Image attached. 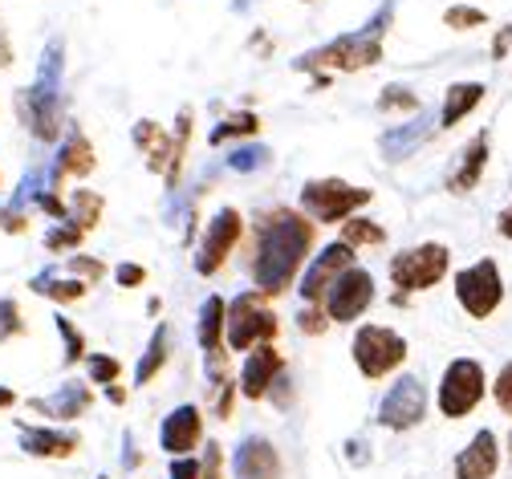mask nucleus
Here are the masks:
<instances>
[{
	"mask_svg": "<svg viewBox=\"0 0 512 479\" xmlns=\"http://www.w3.org/2000/svg\"><path fill=\"white\" fill-rule=\"evenodd\" d=\"M309 248H313V220H305L301 212L277 208L256 220V256H252L256 293L281 297L293 285Z\"/></svg>",
	"mask_w": 512,
	"mask_h": 479,
	"instance_id": "nucleus-1",
	"label": "nucleus"
},
{
	"mask_svg": "<svg viewBox=\"0 0 512 479\" xmlns=\"http://www.w3.org/2000/svg\"><path fill=\"white\" fill-rule=\"evenodd\" d=\"M391 17H395V0H387V5H382L358 33H346V37L322 45V49L297 57V70H309V74L313 70H346V74L370 70V65L382 57V33L391 29Z\"/></svg>",
	"mask_w": 512,
	"mask_h": 479,
	"instance_id": "nucleus-2",
	"label": "nucleus"
},
{
	"mask_svg": "<svg viewBox=\"0 0 512 479\" xmlns=\"http://www.w3.org/2000/svg\"><path fill=\"white\" fill-rule=\"evenodd\" d=\"M370 203V191L366 187H350L342 179H313L301 187V212L317 224H338V220H350L358 208Z\"/></svg>",
	"mask_w": 512,
	"mask_h": 479,
	"instance_id": "nucleus-3",
	"label": "nucleus"
},
{
	"mask_svg": "<svg viewBox=\"0 0 512 479\" xmlns=\"http://www.w3.org/2000/svg\"><path fill=\"white\" fill-rule=\"evenodd\" d=\"M224 325H228V350H252V346H269L277 337L281 321L277 313L256 297V293H240L228 313H224Z\"/></svg>",
	"mask_w": 512,
	"mask_h": 479,
	"instance_id": "nucleus-4",
	"label": "nucleus"
},
{
	"mask_svg": "<svg viewBox=\"0 0 512 479\" xmlns=\"http://www.w3.org/2000/svg\"><path fill=\"white\" fill-rule=\"evenodd\" d=\"M447 277V248L443 244H419V248H407L391 260V281L399 289V305L407 301V293H423L431 285H439Z\"/></svg>",
	"mask_w": 512,
	"mask_h": 479,
	"instance_id": "nucleus-5",
	"label": "nucleus"
},
{
	"mask_svg": "<svg viewBox=\"0 0 512 479\" xmlns=\"http://www.w3.org/2000/svg\"><path fill=\"white\" fill-rule=\"evenodd\" d=\"M354 362L366 378H387L407 362V341L387 325H362L354 333Z\"/></svg>",
	"mask_w": 512,
	"mask_h": 479,
	"instance_id": "nucleus-6",
	"label": "nucleus"
},
{
	"mask_svg": "<svg viewBox=\"0 0 512 479\" xmlns=\"http://www.w3.org/2000/svg\"><path fill=\"white\" fill-rule=\"evenodd\" d=\"M484 366L480 362H472V358H456L452 366L443 370V382H439V410L447 419H464V415H472V410L480 406V398H484Z\"/></svg>",
	"mask_w": 512,
	"mask_h": 479,
	"instance_id": "nucleus-7",
	"label": "nucleus"
},
{
	"mask_svg": "<svg viewBox=\"0 0 512 479\" xmlns=\"http://www.w3.org/2000/svg\"><path fill=\"white\" fill-rule=\"evenodd\" d=\"M187 134H191V114H187V110L179 114L175 139H167V134H163L155 122H139V126H135V143L147 151V167L167 175V191H175V183H179V167H183V151H187Z\"/></svg>",
	"mask_w": 512,
	"mask_h": 479,
	"instance_id": "nucleus-8",
	"label": "nucleus"
},
{
	"mask_svg": "<svg viewBox=\"0 0 512 479\" xmlns=\"http://www.w3.org/2000/svg\"><path fill=\"white\" fill-rule=\"evenodd\" d=\"M456 297L468 309V317H492L496 305L504 301V281H500V268L496 260H476L472 268L456 272Z\"/></svg>",
	"mask_w": 512,
	"mask_h": 479,
	"instance_id": "nucleus-9",
	"label": "nucleus"
},
{
	"mask_svg": "<svg viewBox=\"0 0 512 479\" xmlns=\"http://www.w3.org/2000/svg\"><path fill=\"white\" fill-rule=\"evenodd\" d=\"M427 415V386L415 378V374H403L387 398L378 402V423L387 431H411L415 423H423Z\"/></svg>",
	"mask_w": 512,
	"mask_h": 479,
	"instance_id": "nucleus-10",
	"label": "nucleus"
},
{
	"mask_svg": "<svg viewBox=\"0 0 512 479\" xmlns=\"http://www.w3.org/2000/svg\"><path fill=\"white\" fill-rule=\"evenodd\" d=\"M374 301V277L366 268H346L326 293V317L330 321H354Z\"/></svg>",
	"mask_w": 512,
	"mask_h": 479,
	"instance_id": "nucleus-11",
	"label": "nucleus"
},
{
	"mask_svg": "<svg viewBox=\"0 0 512 479\" xmlns=\"http://www.w3.org/2000/svg\"><path fill=\"white\" fill-rule=\"evenodd\" d=\"M240 232H244V220H240L236 208H220V212L212 216V224H208V232H204V244H200V252H196V272H200V277H212V272L228 260V252L236 248Z\"/></svg>",
	"mask_w": 512,
	"mask_h": 479,
	"instance_id": "nucleus-12",
	"label": "nucleus"
},
{
	"mask_svg": "<svg viewBox=\"0 0 512 479\" xmlns=\"http://www.w3.org/2000/svg\"><path fill=\"white\" fill-rule=\"evenodd\" d=\"M346 268H354V248L350 244H326L322 252H317V260L309 264V272H305V281H301V297L313 305V301H322L326 293H330V285L342 277Z\"/></svg>",
	"mask_w": 512,
	"mask_h": 479,
	"instance_id": "nucleus-13",
	"label": "nucleus"
},
{
	"mask_svg": "<svg viewBox=\"0 0 512 479\" xmlns=\"http://www.w3.org/2000/svg\"><path fill=\"white\" fill-rule=\"evenodd\" d=\"M200 439H204V419H200V406H191V402H183V406H175L171 415L163 419V427H159V447L167 451V455H191L200 447Z\"/></svg>",
	"mask_w": 512,
	"mask_h": 479,
	"instance_id": "nucleus-14",
	"label": "nucleus"
},
{
	"mask_svg": "<svg viewBox=\"0 0 512 479\" xmlns=\"http://www.w3.org/2000/svg\"><path fill=\"white\" fill-rule=\"evenodd\" d=\"M17 110H21V122L41 143H53L61 134V94H41L37 86H25L17 94Z\"/></svg>",
	"mask_w": 512,
	"mask_h": 479,
	"instance_id": "nucleus-15",
	"label": "nucleus"
},
{
	"mask_svg": "<svg viewBox=\"0 0 512 479\" xmlns=\"http://www.w3.org/2000/svg\"><path fill=\"white\" fill-rule=\"evenodd\" d=\"M236 479H281V455L265 435H248L232 455Z\"/></svg>",
	"mask_w": 512,
	"mask_h": 479,
	"instance_id": "nucleus-16",
	"label": "nucleus"
},
{
	"mask_svg": "<svg viewBox=\"0 0 512 479\" xmlns=\"http://www.w3.org/2000/svg\"><path fill=\"white\" fill-rule=\"evenodd\" d=\"M285 374V358H281V350H273V346H256L252 354H248V362H244V370H240V394L244 398H269V390H273V382Z\"/></svg>",
	"mask_w": 512,
	"mask_h": 479,
	"instance_id": "nucleus-17",
	"label": "nucleus"
},
{
	"mask_svg": "<svg viewBox=\"0 0 512 479\" xmlns=\"http://www.w3.org/2000/svg\"><path fill=\"white\" fill-rule=\"evenodd\" d=\"M94 147L86 143V134L74 126L66 134V143H61V151L53 155V167H49V187L45 191H61V183H66L70 175H90L94 171Z\"/></svg>",
	"mask_w": 512,
	"mask_h": 479,
	"instance_id": "nucleus-18",
	"label": "nucleus"
},
{
	"mask_svg": "<svg viewBox=\"0 0 512 479\" xmlns=\"http://www.w3.org/2000/svg\"><path fill=\"white\" fill-rule=\"evenodd\" d=\"M90 402H94V390L86 382H61L57 394L33 398L29 410H37V415H45V419H57V423H74L90 410Z\"/></svg>",
	"mask_w": 512,
	"mask_h": 479,
	"instance_id": "nucleus-19",
	"label": "nucleus"
},
{
	"mask_svg": "<svg viewBox=\"0 0 512 479\" xmlns=\"http://www.w3.org/2000/svg\"><path fill=\"white\" fill-rule=\"evenodd\" d=\"M17 435H21V451L33 459H70L82 447V439L74 431H53V427L17 423Z\"/></svg>",
	"mask_w": 512,
	"mask_h": 479,
	"instance_id": "nucleus-20",
	"label": "nucleus"
},
{
	"mask_svg": "<svg viewBox=\"0 0 512 479\" xmlns=\"http://www.w3.org/2000/svg\"><path fill=\"white\" fill-rule=\"evenodd\" d=\"M500 467V443L492 431H476L472 443L456 455V479H492Z\"/></svg>",
	"mask_w": 512,
	"mask_h": 479,
	"instance_id": "nucleus-21",
	"label": "nucleus"
},
{
	"mask_svg": "<svg viewBox=\"0 0 512 479\" xmlns=\"http://www.w3.org/2000/svg\"><path fill=\"white\" fill-rule=\"evenodd\" d=\"M431 139V114H415L411 122H403V126H391L387 134L378 139V151H382V159H391V163H403L415 147H423Z\"/></svg>",
	"mask_w": 512,
	"mask_h": 479,
	"instance_id": "nucleus-22",
	"label": "nucleus"
},
{
	"mask_svg": "<svg viewBox=\"0 0 512 479\" xmlns=\"http://www.w3.org/2000/svg\"><path fill=\"white\" fill-rule=\"evenodd\" d=\"M224 297H208L204 305H200V329H196V337H200V346H204V354H208V374L216 378V382H224L220 378V350H224Z\"/></svg>",
	"mask_w": 512,
	"mask_h": 479,
	"instance_id": "nucleus-23",
	"label": "nucleus"
},
{
	"mask_svg": "<svg viewBox=\"0 0 512 479\" xmlns=\"http://www.w3.org/2000/svg\"><path fill=\"white\" fill-rule=\"evenodd\" d=\"M484 163H488V134H476V139L464 147L460 167H456L452 175H447V187H452L456 195L472 191V187L480 183V175H484Z\"/></svg>",
	"mask_w": 512,
	"mask_h": 479,
	"instance_id": "nucleus-24",
	"label": "nucleus"
},
{
	"mask_svg": "<svg viewBox=\"0 0 512 479\" xmlns=\"http://www.w3.org/2000/svg\"><path fill=\"white\" fill-rule=\"evenodd\" d=\"M484 102V86L480 82H460V86H452L447 90V98H443V110H439V126H460L476 106Z\"/></svg>",
	"mask_w": 512,
	"mask_h": 479,
	"instance_id": "nucleus-25",
	"label": "nucleus"
},
{
	"mask_svg": "<svg viewBox=\"0 0 512 479\" xmlns=\"http://www.w3.org/2000/svg\"><path fill=\"white\" fill-rule=\"evenodd\" d=\"M61 74H66V41L53 37L41 53V65H37V90L41 94H61Z\"/></svg>",
	"mask_w": 512,
	"mask_h": 479,
	"instance_id": "nucleus-26",
	"label": "nucleus"
},
{
	"mask_svg": "<svg viewBox=\"0 0 512 479\" xmlns=\"http://www.w3.org/2000/svg\"><path fill=\"white\" fill-rule=\"evenodd\" d=\"M167 325H159L155 333H151V341H147V350H143V358H139V366H135V386H147L163 366H167Z\"/></svg>",
	"mask_w": 512,
	"mask_h": 479,
	"instance_id": "nucleus-27",
	"label": "nucleus"
},
{
	"mask_svg": "<svg viewBox=\"0 0 512 479\" xmlns=\"http://www.w3.org/2000/svg\"><path fill=\"white\" fill-rule=\"evenodd\" d=\"M29 289L49 297V301H57V305H70V301H82L90 285L86 281H53V272H41V277H33Z\"/></svg>",
	"mask_w": 512,
	"mask_h": 479,
	"instance_id": "nucleus-28",
	"label": "nucleus"
},
{
	"mask_svg": "<svg viewBox=\"0 0 512 479\" xmlns=\"http://www.w3.org/2000/svg\"><path fill=\"white\" fill-rule=\"evenodd\" d=\"M98 216H102V195H94V191H86V187L74 191L66 224H74L78 232H90V228H98Z\"/></svg>",
	"mask_w": 512,
	"mask_h": 479,
	"instance_id": "nucleus-29",
	"label": "nucleus"
},
{
	"mask_svg": "<svg viewBox=\"0 0 512 479\" xmlns=\"http://www.w3.org/2000/svg\"><path fill=\"white\" fill-rule=\"evenodd\" d=\"M224 163H228V171L252 175V171H265V167L273 163V151H269L265 143H244V147H236L232 155H224Z\"/></svg>",
	"mask_w": 512,
	"mask_h": 479,
	"instance_id": "nucleus-30",
	"label": "nucleus"
},
{
	"mask_svg": "<svg viewBox=\"0 0 512 479\" xmlns=\"http://www.w3.org/2000/svg\"><path fill=\"white\" fill-rule=\"evenodd\" d=\"M342 244H350L354 252L358 248H374V244H387V228H378L374 220H362V216H354V220H346L342 224Z\"/></svg>",
	"mask_w": 512,
	"mask_h": 479,
	"instance_id": "nucleus-31",
	"label": "nucleus"
},
{
	"mask_svg": "<svg viewBox=\"0 0 512 479\" xmlns=\"http://www.w3.org/2000/svg\"><path fill=\"white\" fill-rule=\"evenodd\" d=\"M256 130H261V118H256V114H232V118H224L216 130H212V147H220V143H228V139H236V134H256Z\"/></svg>",
	"mask_w": 512,
	"mask_h": 479,
	"instance_id": "nucleus-32",
	"label": "nucleus"
},
{
	"mask_svg": "<svg viewBox=\"0 0 512 479\" xmlns=\"http://www.w3.org/2000/svg\"><path fill=\"white\" fill-rule=\"evenodd\" d=\"M57 333H61V341H66V366H78V362L86 358V337H82V329H78L70 317H57Z\"/></svg>",
	"mask_w": 512,
	"mask_h": 479,
	"instance_id": "nucleus-33",
	"label": "nucleus"
},
{
	"mask_svg": "<svg viewBox=\"0 0 512 479\" xmlns=\"http://www.w3.org/2000/svg\"><path fill=\"white\" fill-rule=\"evenodd\" d=\"M25 333V317H21V305L13 297H0V341H13Z\"/></svg>",
	"mask_w": 512,
	"mask_h": 479,
	"instance_id": "nucleus-34",
	"label": "nucleus"
},
{
	"mask_svg": "<svg viewBox=\"0 0 512 479\" xmlns=\"http://www.w3.org/2000/svg\"><path fill=\"white\" fill-rule=\"evenodd\" d=\"M86 366H90V382H98V386H114L122 374L118 358H110V354H86Z\"/></svg>",
	"mask_w": 512,
	"mask_h": 479,
	"instance_id": "nucleus-35",
	"label": "nucleus"
},
{
	"mask_svg": "<svg viewBox=\"0 0 512 479\" xmlns=\"http://www.w3.org/2000/svg\"><path fill=\"white\" fill-rule=\"evenodd\" d=\"M378 110H423V106H419V98H415L411 90H403V86H387V94L378 98Z\"/></svg>",
	"mask_w": 512,
	"mask_h": 479,
	"instance_id": "nucleus-36",
	"label": "nucleus"
},
{
	"mask_svg": "<svg viewBox=\"0 0 512 479\" xmlns=\"http://www.w3.org/2000/svg\"><path fill=\"white\" fill-rule=\"evenodd\" d=\"M82 236H86V232H78L74 224H61V228L45 232V248H49V252H61V248H78V244H82Z\"/></svg>",
	"mask_w": 512,
	"mask_h": 479,
	"instance_id": "nucleus-37",
	"label": "nucleus"
},
{
	"mask_svg": "<svg viewBox=\"0 0 512 479\" xmlns=\"http://www.w3.org/2000/svg\"><path fill=\"white\" fill-rule=\"evenodd\" d=\"M492 394H496V406L504 410V415H512V362L500 370V378L492 382Z\"/></svg>",
	"mask_w": 512,
	"mask_h": 479,
	"instance_id": "nucleus-38",
	"label": "nucleus"
},
{
	"mask_svg": "<svg viewBox=\"0 0 512 479\" xmlns=\"http://www.w3.org/2000/svg\"><path fill=\"white\" fill-rule=\"evenodd\" d=\"M443 21L452 25V29H472V25H484V13H480V9H464V5H456V9H447V13H443Z\"/></svg>",
	"mask_w": 512,
	"mask_h": 479,
	"instance_id": "nucleus-39",
	"label": "nucleus"
},
{
	"mask_svg": "<svg viewBox=\"0 0 512 479\" xmlns=\"http://www.w3.org/2000/svg\"><path fill=\"white\" fill-rule=\"evenodd\" d=\"M70 272H78V277H86V285H94V281H102L106 264L102 260H90V256H70Z\"/></svg>",
	"mask_w": 512,
	"mask_h": 479,
	"instance_id": "nucleus-40",
	"label": "nucleus"
},
{
	"mask_svg": "<svg viewBox=\"0 0 512 479\" xmlns=\"http://www.w3.org/2000/svg\"><path fill=\"white\" fill-rule=\"evenodd\" d=\"M326 325H330V317H326L322 309H301V313H297V329H301V333H309V337L326 333Z\"/></svg>",
	"mask_w": 512,
	"mask_h": 479,
	"instance_id": "nucleus-41",
	"label": "nucleus"
},
{
	"mask_svg": "<svg viewBox=\"0 0 512 479\" xmlns=\"http://www.w3.org/2000/svg\"><path fill=\"white\" fill-rule=\"evenodd\" d=\"M114 277H118L122 289H135V285L147 281V268H143V264H118V268H114Z\"/></svg>",
	"mask_w": 512,
	"mask_h": 479,
	"instance_id": "nucleus-42",
	"label": "nucleus"
},
{
	"mask_svg": "<svg viewBox=\"0 0 512 479\" xmlns=\"http://www.w3.org/2000/svg\"><path fill=\"white\" fill-rule=\"evenodd\" d=\"M171 479H200V459L196 455H179L171 463Z\"/></svg>",
	"mask_w": 512,
	"mask_h": 479,
	"instance_id": "nucleus-43",
	"label": "nucleus"
},
{
	"mask_svg": "<svg viewBox=\"0 0 512 479\" xmlns=\"http://www.w3.org/2000/svg\"><path fill=\"white\" fill-rule=\"evenodd\" d=\"M200 479H224V471H220V447H216V443H208V451H204Z\"/></svg>",
	"mask_w": 512,
	"mask_h": 479,
	"instance_id": "nucleus-44",
	"label": "nucleus"
},
{
	"mask_svg": "<svg viewBox=\"0 0 512 479\" xmlns=\"http://www.w3.org/2000/svg\"><path fill=\"white\" fill-rule=\"evenodd\" d=\"M346 459L350 463H366V439H350L346 443Z\"/></svg>",
	"mask_w": 512,
	"mask_h": 479,
	"instance_id": "nucleus-45",
	"label": "nucleus"
},
{
	"mask_svg": "<svg viewBox=\"0 0 512 479\" xmlns=\"http://www.w3.org/2000/svg\"><path fill=\"white\" fill-rule=\"evenodd\" d=\"M0 65H13V45H9L5 25H0Z\"/></svg>",
	"mask_w": 512,
	"mask_h": 479,
	"instance_id": "nucleus-46",
	"label": "nucleus"
},
{
	"mask_svg": "<svg viewBox=\"0 0 512 479\" xmlns=\"http://www.w3.org/2000/svg\"><path fill=\"white\" fill-rule=\"evenodd\" d=\"M496 228H500V236H504V240H512V208H504V212H500V224H496Z\"/></svg>",
	"mask_w": 512,
	"mask_h": 479,
	"instance_id": "nucleus-47",
	"label": "nucleus"
},
{
	"mask_svg": "<svg viewBox=\"0 0 512 479\" xmlns=\"http://www.w3.org/2000/svg\"><path fill=\"white\" fill-rule=\"evenodd\" d=\"M508 41H512V29H500V37H496V45H492V53H496V57H504V49H508Z\"/></svg>",
	"mask_w": 512,
	"mask_h": 479,
	"instance_id": "nucleus-48",
	"label": "nucleus"
},
{
	"mask_svg": "<svg viewBox=\"0 0 512 479\" xmlns=\"http://www.w3.org/2000/svg\"><path fill=\"white\" fill-rule=\"evenodd\" d=\"M13 402H17V394H13L9 386H0V410H9Z\"/></svg>",
	"mask_w": 512,
	"mask_h": 479,
	"instance_id": "nucleus-49",
	"label": "nucleus"
},
{
	"mask_svg": "<svg viewBox=\"0 0 512 479\" xmlns=\"http://www.w3.org/2000/svg\"><path fill=\"white\" fill-rule=\"evenodd\" d=\"M106 398H110V402H122V398H126V394H122V390H118V386H106Z\"/></svg>",
	"mask_w": 512,
	"mask_h": 479,
	"instance_id": "nucleus-50",
	"label": "nucleus"
},
{
	"mask_svg": "<svg viewBox=\"0 0 512 479\" xmlns=\"http://www.w3.org/2000/svg\"><path fill=\"white\" fill-rule=\"evenodd\" d=\"M508 455H512V435H508Z\"/></svg>",
	"mask_w": 512,
	"mask_h": 479,
	"instance_id": "nucleus-51",
	"label": "nucleus"
},
{
	"mask_svg": "<svg viewBox=\"0 0 512 479\" xmlns=\"http://www.w3.org/2000/svg\"><path fill=\"white\" fill-rule=\"evenodd\" d=\"M98 479H106V475H98Z\"/></svg>",
	"mask_w": 512,
	"mask_h": 479,
	"instance_id": "nucleus-52",
	"label": "nucleus"
}]
</instances>
